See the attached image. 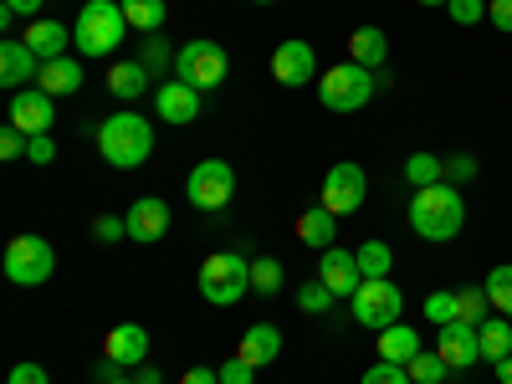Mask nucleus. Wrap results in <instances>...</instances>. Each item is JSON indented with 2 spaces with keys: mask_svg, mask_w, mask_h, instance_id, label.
<instances>
[{
  "mask_svg": "<svg viewBox=\"0 0 512 384\" xmlns=\"http://www.w3.org/2000/svg\"><path fill=\"white\" fill-rule=\"evenodd\" d=\"M466 226V200L456 185H425L410 195V231L420 241H456Z\"/></svg>",
  "mask_w": 512,
  "mask_h": 384,
  "instance_id": "obj_1",
  "label": "nucleus"
},
{
  "mask_svg": "<svg viewBox=\"0 0 512 384\" xmlns=\"http://www.w3.org/2000/svg\"><path fill=\"white\" fill-rule=\"evenodd\" d=\"M98 154L113 169H139L154 154V123L144 113H108L98 123Z\"/></svg>",
  "mask_w": 512,
  "mask_h": 384,
  "instance_id": "obj_2",
  "label": "nucleus"
},
{
  "mask_svg": "<svg viewBox=\"0 0 512 384\" xmlns=\"http://www.w3.org/2000/svg\"><path fill=\"white\" fill-rule=\"evenodd\" d=\"M128 31L134 26H128L118 0H88V6L77 11V21H72V47L82 57H113Z\"/></svg>",
  "mask_w": 512,
  "mask_h": 384,
  "instance_id": "obj_3",
  "label": "nucleus"
},
{
  "mask_svg": "<svg viewBox=\"0 0 512 384\" xmlns=\"http://www.w3.org/2000/svg\"><path fill=\"white\" fill-rule=\"evenodd\" d=\"M200 297L205 303H216V308H231L241 303V297L251 292V262L241 251H216V256H205L200 262Z\"/></svg>",
  "mask_w": 512,
  "mask_h": 384,
  "instance_id": "obj_4",
  "label": "nucleus"
},
{
  "mask_svg": "<svg viewBox=\"0 0 512 384\" xmlns=\"http://www.w3.org/2000/svg\"><path fill=\"white\" fill-rule=\"evenodd\" d=\"M374 88H379V77H374L369 67L338 62V67H328V72L318 77V103L333 108V113H359V108L374 98Z\"/></svg>",
  "mask_w": 512,
  "mask_h": 384,
  "instance_id": "obj_5",
  "label": "nucleus"
},
{
  "mask_svg": "<svg viewBox=\"0 0 512 384\" xmlns=\"http://www.w3.org/2000/svg\"><path fill=\"white\" fill-rule=\"evenodd\" d=\"M349 303H354L359 328H374V333L395 328V323L405 318V292H400L390 277H364V282H359V292L349 297Z\"/></svg>",
  "mask_w": 512,
  "mask_h": 384,
  "instance_id": "obj_6",
  "label": "nucleus"
},
{
  "mask_svg": "<svg viewBox=\"0 0 512 384\" xmlns=\"http://www.w3.org/2000/svg\"><path fill=\"white\" fill-rule=\"evenodd\" d=\"M231 72V57L221 41H185V47L175 52V77L190 82L195 93H210V88H221Z\"/></svg>",
  "mask_w": 512,
  "mask_h": 384,
  "instance_id": "obj_7",
  "label": "nucleus"
},
{
  "mask_svg": "<svg viewBox=\"0 0 512 384\" xmlns=\"http://www.w3.org/2000/svg\"><path fill=\"white\" fill-rule=\"evenodd\" d=\"M52 272H57V251H52L47 236H11V246H6V277L16 287H41Z\"/></svg>",
  "mask_w": 512,
  "mask_h": 384,
  "instance_id": "obj_8",
  "label": "nucleus"
},
{
  "mask_svg": "<svg viewBox=\"0 0 512 384\" xmlns=\"http://www.w3.org/2000/svg\"><path fill=\"white\" fill-rule=\"evenodd\" d=\"M364 200H369V175H364L354 159H338L328 175H323V195H318V205L333 210V216H354Z\"/></svg>",
  "mask_w": 512,
  "mask_h": 384,
  "instance_id": "obj_9",
  "label": "nucleus"
},
{
  "mask_svg": "<svg viewBox=\"0 0 512 384\" xmlns=\"http://www.w3.org/2000/svg\"><path fill=\"white\" fill-rule=\"evenodd\" d=\"M185 190H190V205L195 210H226V200L236 195V169L226 159H200L190 169Z\"/></svg>",
  "mask_w": 512,
  "mask_h": 384,
  "instance_id": "obj_10",
  "label": "nucleus"
},
{
  "mask_svg": "<svg viewBox=\"0 0 512 384\" xmlns=\"http://www.w3.org/2000/svg\"><path fill=\"white\" fill-rule=\"evenodd\" d=\"M11 128H21L26 139H36V134H52V123H57V108H52V93H41L36 82L31 88H21V93H11Z\"/></svg>",
  "mask_w": 512,
  "mask_h": 384,
  "instance_id": "obj_11",
  "label": "nucleus"
},
{
  "mask_svg": "<svg viewBox=\"0 0 512 384\" xmlns=\"http://www.w3.org/2000/svg\"><path fill=\"white\" fill-rule=\"evenodd\" d=\"M272 77H277V88H308V82L318 77V57L308 41H277V52H272Z\"/></svg>",
  "mask_w": 512,
  "mask_h": 384,
  "instance_id": "obj_12",
  "label": "nucleus"
},
{
  "mask_svg": "<svg viewBox=\"0 0 512 384\" xmlns=\"http://www.w3.org/2000/svg\"><path fill=\"white\" fill-rule=\"evenodd\" d=\"M436 333H441V338H436V354H441L451 369L482 364V338H477L472 323H446V328H436Z\"/></svg>",
  "mask_w": 512,
  "mask_h": 384,
  "instance_id": "obj_13",
  "label": "nucleus"
},
{
  "mask_svg": "<svg viewBox=\"0 0 512 384\" xmlns=\"http://www.w3.org/2000/svg\"><path fill=\"white\" fill-rule=\"evenodd\" d=\"M128 241H144V246H154L164 231H169V205L159 200V195H139L134 205H128Z\"/></svg>",
  "mask_w": 512,
  "mask_h": 384,
  "instance_id": "obj_14",
  "label": "nucleus"
},
{
  "mask_svg": "<svg viewBox=\"0 0 512 384\" xmlns=\"http://www.w3.org/2000/svg\"><path fill=\"white\" fill-rule=\"evenodd\" d=\"M318 282H328V287H333V297H354V292H359V282H364L359 256H354V251H344V246H328V251H323V262H318Z\"/></svg>",
  "mask_w": 512,
  "mask_h": 384,
  "instance_id": "obj_15",
  "label": "nucleus"
},
{
  "mask_svg": "<svg viewBox=\"0 0 512 384\" xmlns=\"http://www.w3.org/2000/svg\"><path fill=\"white\" fill-rule=\"evenodd\" d=\"M36 72H41V57L26 47L21 36H11L6 47H0V82H6L11 93H21V88H31V82H36Z\"/></svg>",
  "mask_w": 512,
  "mask_h": 384,
  "instance_id": "obj_16",
  "label": "nucleus"
},
{
  "mask_svg": "<svg viewBox=\"0 0 512 384\" xmlns=\"http://www.w3.org/2000/svg\"><path fill=\"white\" fill-rule=\"evenodd\" d=\"M154 113H159L164 123H195V118H200V93L190 88V82L169 77L164 88L154 93Z\"/></svg>",
  "mask_w": 512,
  "mask_h": 384,
  "instance_id": "obj_17",
  "label": "nucleus"
},
{
  "mask_svg": "<svg viewBox=\"0 0 512 384\" xmlns=\"http://www.w3.org/2000/svg\"><path fill=\"white\" fill-rule=\"evenodd\" d=\"M21 41H26V47H31L41 62H57V57H67V47H72V26H62V21H47V16H36V21H26Z\"/></svg>",
  "mask_w": 512,
  "mask_h": 384,
  "instance_id": "obj_18",
  "label": "nucleus"
},
{
  "mask_svg": "<svg viewBox=\"0 0 512 384\" xmlns=\"http://www.w3.org/2000/svg\"><path fill=\"white\" fill-rule=\"evenodd\" d=\"M103 354L118 359L123 369H139V364H149V333H144L139 323H118V328L103 338Z\"/></svg>",
  "mask_w": 512,
  "mask_h": 384,
  "instance_id": "obj_19",
  "label": "nucleus"
},
{
  "mask_svg": "<svg viewBox=\"0 0 512 384\" xmlns=\"http://www.w3.org/2000/svg\"><path fill=\"white\" fill-rule=\"evenodd\" d=\"M246 364H277V354H282V328L277 323H251L246 333H241V349H236Z\"/></svg>",
  "mask_w": 512,
  "mask_h": 384,
  "instance_id": "obj_20",
  "label": "nucleus"
},
{
  "mask_svg": "<svg viewBox=\"0 0 512 384\" xmlns=\"http://www.w3.org/2000/svg\"><path fill=\"white\" fill-rule=\"evenodd\" d=\"M349 62H359V67L379 72L384 62H390V36H384L379 26H359V31L349 36Z\"/></svg>",
  "mask_w": 512,
  "mask_h": 384,
  "instance_id": "obj_21",
  "label": "nucleus"
},
{
  "mask_svg": "<svg viewBox=\"0 0 512 384\" xmlns=\"http://www.w3.org/2000/svg\"><path fill=\"white\" fill-rule=\"evenodd\" d=\"M108 93H113V98H123V103L144 98V93H149V67H144L139 57L113 62V72H108Z\"/></svg>",
  "mask_w": 512,
  "mask_h": 384,
  "instance_id": "obj_22",
  "label": "nucleus"
},
{
  "mask_svg": "<svg viewBox=\"0 0 512 384\" xmlns=\"http://www.w3.org/2000/svg\"><path fill=\"white\" fill-rule=\"evenodd\" d=\"M333 236H338V216H333V210L313 205V210H303V216H297V241H303V246L328 251V246H333Z\"/></svg>",
  "mask_w": 512,
  "mask_h": 384,
  "instance_id": "obj_23",
  "label": "nucleus"
},
{
  "mask_svg": "<svg viewBox=\"0 0 512 384\" xmlns=\"http://www.w3.org/2000/svg\"><path fill=\"white\" fill-rule=\"evenodd\" d=\"M36 88H41V93H52V98L77 93V88H82V62H72V57L41 62V72H36Z\"/></svg>",
  "mask_w": 512,
  "mask_h": 384,
  "instance_id": "obj_24",
  "label": "nucleus"
},
{
  "mask_svg": "<svg viewBox=\"0 0 512 384\" xmlns=\"http://www.w3.org/2000/svg\"><path fill=\"white\" fill-rule=\"evenodd\" d=\"M420 349H425V344H420V333H415L410 323H395V328L379 333V359H390V364H410Z\"/></svg>",
  "mask_w": 512,
  "mask_h": 384,
  "instance_id": "obj_25",
  "label": "nucleus"
},
{
  "mask_svg": "<svg viewBox=\"0 0 512 384\" xmlns=\"http://www.w3.org/2000/svg\"><path fill=\"white\" fill-rule=\"evenodd\" d=\"M477 338H482V359H487V364L507 359V354H512V318H487V323L477 328Z\"/></svg>",
  "mask_w": 512,
  "mask_h": 384,
  "instance_id": "obj_26",
  "label": "nucleus"
},
{
  "mask_svg": "<svg viewBox=\"0 0 512 384\" xmlns=\"http://www.w3.org/2000/svg\"><path fill=\"white\" fill-rule=\"evenodd\" d=\"M123 6V16H128V26H134L139 36H154L159 26H164V0H118Z\"/></svg>",
  "mask_w": 512,
  "mask_h": 384,
  "instance_id": "obj_27",
  "label": "nucleus"
},
{
  "mask_svg": "<svg viewBox=\"0 0 512 384\" xmlns=\"http://www.w3.org/2000/svg\"><path fill=\"white\" fill-rule=\"evenodd\" d=\"M405 180H410L415 190L441 185V180H446V154H410V159H405Z\"/></svg>",
  "mask_w": 512,
  "mask_h": 384,
  "instance_id": "obj_28",
  "label": "nucleus"
},
{
  "mask_svg": "<svg viewBox=\"0 0 512 384\" xmlns=\"http://www.w3.org/2000/svg\"><path fill=\"white\" fill-rule=\"evenodd\" d=\"M282 282H287V272H282L277 256H256V262H251V292L277 297V292H282Z\"/></svg>",
  "mask_w": 512,
  "mask_h": 384,
  "instance_id": "obj_29",
  "label": "nucleus"
},
{
  "mask_svg": "<svg viewBox=\"0 0 512 384\" xmlns=\"http://www.w3.org/2000/svg\"><path fill=\"white\" fill-rule=\"evenodd\" d=\"M482 287H487V297H492V313H502V318H512V262H502V267H492Z\"/></svg>",
  "mask_w": 512,
  "mask_h": 384,
  "instance_id": "obj_30",
  "label": "nucleus"
},
{
  "mask_svg": "<svg viewBox=\"0 0 512 384\" xmlns=\"http://www.w3.org/2000/svg\"><path fill=\"white\" fill-rule=\"evenodd\" d=\"M425 318H431L436 328H446V323H461V292H451V287L431 292V297H425Z\"/></svg>",
  "mask_w": 512,
  "mask_h": 384,
  "instance_id": "obj_31",
  "label": "nucleus"
},
{
  "mask_svg": "<svg viewBox=\"0 0 512 384\" xmlns=\"http://www.w3.org/2000/svg\"><path fill=\"white\" fill-rule=\"evenodd\" d=\"M354 256H359V272L364 277H390V267H395V251L384 246V241H364Z\"/></svg>",
  "mask_w": 512,
  "mask_h": 384,
  "instance_id": "obj_32",
  "label": "nucleus"
},
{
  "mask_svg": "<svg viewBox=\"0 0 512 384\" xmlns=\"http://www.w3.org/2000/svg\"><path fill=\"white\" fill-rule=\"evenodd\" d=\"M405 369H410V379H415V384H441V379L451 374V364H446L436 349H420V354H415Z\"/></svg>",
  "mask_w": 512,
  "mask_h": 384,
  "instance_id": "obj_33",
  "label": "nucleus"
},
{
  "mask_svg": "<svg viewBox=\"0 0 512 384\" xmlns=\"http://www.w3.org/2000/svg\"><path fill=\"white\" fill-rule=\"evenodd\" d=\"M456 292H461V323L482 328V323H487V313H492V297H487V287L477 282V287H456Z\"/></svg>",
  "mask_w": 512,
  "mask_h": 384,
  "instance_id": "obj_34",
  "label": "nucleus"
},
{
  "mask_svg": "<svg viewBox=\"0 0 512 384\" xmlns=\"http://www.w3.org/2000/svg\"><path fill=\"white\" fill-rule=\"evenodd\" d=\"M139 62H144L149 72H175V52L164 47V36H159V31L139 41Z\"/></svg>",
  "mask_w": 512,
  "mask_h": 384,
  "instance_id": "obj_35",
  "label": "nucleus"
},
{
  "mask_svg": "<svg viewBox=\"0 0 512 384\" xmlns=\"http://www.w3.org/2000/svg\"><path fill=\"white\" fill-rule=\"evenodd\" d=\"M333 303H338V297H333V287H328V282H318V277L297 287V308H303V313H328Z\"/></svg>",
  "mask_w": 512,
  "mask_h": 384,
  "instance_id": "obj_36",
  "label": "nucleus"
},
{
  "mask_svg": "<svg viewBox=\"0 0 512 384\" xmlns=\"http://www.w3.org/2000/svg\"><path fill=\"white\" fill-rule=\"evenodd\" d=\"M359 384H415V379H410V369H405V364L379 359V364H369V369H364V379H359Z\"/></svg>",
  "mask_w": 512,
  "mask_h": 384,
  "instance_id": "obj_37",
  "label": "nucleus"
},
{
  "mask_svg": "<svg viewBox=\"0 0 512 384\" xmlns=\"http://www.w3.org/2000/svg\"><path fill=\"white\" fill-rule=\"evenodd\" d=\"M466 180H477V159L472 154H446V185H466Z\"/></svg>",
  "mask_w": 512,
  "mask_h": 384,
  "instance_id": "obj_38",
  "label": "nucleus"
},
{
  "mask_svg": "<svg viewBox=\"0 0 512 384\" xmlns=\"http://www.w3.org/2000/svg\"><path fill=\"white\" fill-rule=\"evenodd\" d=\"M446 16H451L456 26H482L487 6H482V0H451V6H446Z\"/></svg>",
  "mask_w": 512,
  "mask_h": 384,
  "instance_id": "obj_39",
  "label": "nucleus"
},
{
  "mask_svg": "<svg viewBox=\"0 0 512 384\" xmlns=\"http://www.w3.org/2000/svg\"><path fill=\"white\" fill-rule=\"evenodd\" d=\"M123 236H128V221H123V216H98V221H93V241L113 246V241H123Z\"/></svg>",
  "mask_w": 512,
  "mask_h": 384,
  "instance_id": "obj_40",
  "label": "nucleus"
},
{
  "mask_svg": "<svg viewBox=\"0 0 512 384\" xmlns=\"http://www.w3.org/2000/svg\"><path fill=\"white\" fill-rule=\"evenodd\" d=\"M251 379H256V364H246L241 354L221 364V384H251Z\"/></svg>",
  "mask_w": 512,
  "mask_h": 384,
  "instance_id": "obj_41",
  "label": "nucleus"
},
{
  "mask_svg": "<svg viewBox=\"0 0 512 384\" xmlns=\"http://www.w3.org/2000/svg\"><path fill=\"white\" fill-rule=\"evenodd\" d=\"M26 159H31V164H52V159H57L52 134H36V139H26Z\"/></svg>",
  "mask_w": 512,
  "mask_h": 384,
  "instance_id": "obj_42",
  "label": "nucleus"
},
{
  "mask_svg": "<svg viewBox=\"0 0 512 384\" xmlns=\"http://www.w3.org/2000/svg\"><path fill=\"white\" fill-rule=\"evenodd\" d=\"M0 159H26V134L11 123H6V134H0Z\"/></svg>",
  "mask_w": 512,
  "mask_h": 384,
  "instance_id": "obj_43",
  "label": "nucleus"
},
{
  "mask_svg": "<svg viewBox=\"0 0 512 384\" xmlns=\"http://www.w3.org/2000/svg\"><path fill=\"white\" fill-rule=\"evenodd\" d=\"M6 384H52V374L41 369V364H31V359H26V364H16V369H11V379H6Z\"/></svg>",
  "mask_w": 512,
  "mask_h": 384,
  "instance_id": "obj_44",
  "label": "nucleus"
},
{
  "mask_svg": "<svg viewBox=\"0 0 512 384\" xmlns=\"http://www.w3.org/2000/svg\"><path fill=\"white\" fill-rule=\"evenodd\" d=\"M487 21L497 31H512V0H487Z\"/></svg>",
  "mask_w": 512,
  "mask_h": 384,
  "instance_id": "obj_45",
  "label": "nucleus"
},
{
  "mask_svg": "<svg viewBox=\"0 0 512 384\" xmlns=\"http://www.w3.org/2000/svg\"><path fill=\"white\" fill-rule=\"evenodd\" d=\"M0 6H11L16 16H26V21H36L41 16V0H0Z\"/></svg>",
  "mask_w": 512,
  "mask_h": 384,
  "instance_id": "obj_46",
  "label": "nucleus"
},
{
  "mask_svg": "<svg viewBox=\"0 0 512 384\" xmlns=\"http://www.w3.org/2000/svg\"><path fill=\"white\" fill-rule=\"evenodd\" d=\"M180 384H221V369H200V364H195Z\"/></svg>",
  "mask_w": 512,
  "mask_h": 384,
  "instance_id": "obj_47",
  "label": "nucleus"
},
{
  "mask_svg": "<svg viewBox=\"0 0 512 384\" xmlns=\"http://www.w3.org/2000/svg\"><path fill=\"white\" fill-rule=\"evenodd\" d=\"M118 369H123V364H118V359H108V354H103V364H98V369H93V374H98V384H113V379H118Z\"/></svg>",
  "mask_w": 512,
  "mask_h": 384,
  "instance_id": "obj_48",
  "label": "nucleus"
},
{
  "mask_svg": "<svg viewBox=\"0 0 512 384\" xmlns=\"http://www.w3.org/2000/svg\"><path fill=\"white\" fill-rule=\"evenodd\" d=\"M492 374H497V384H512V354H507V359H497V364H492Z\"/></svg>",
  "mask_w": 512,
  "mask_h": 384,
  "instance_id": "obj_49",
  "label": "nucleus"
},
{
  "mask_svg": "<svg viewBox=\"0 0 512 384\" xmlns=\"http://www.w3.org/2000/svg\"><path fill=\"white\" fill-rule=\"evenodd\" d=\"M139 384H164V374L154 364H139Z\"/></svg>",
  "mask_w": 512,
  "mask_h": 384,
  "instance_id": "obj_50",
  "label": "nucleus"
},
{
  "mask_svg": "<svg viewBox=\"0 0 512 384\" xmlns=\"http://www.w3.org/2000/svg\"><path fill=\"white\" fill-rule=\"evenodd\" d=\"M415 6H451V0H415Z\"/></svg>",
  "mask_w": 512,
  "mask_h": 384,
  "instance_id": "obj_51",
  "label": "nucleus"
},
{
  "mask_svg": "<svg viewBox=\"0 0 512 384\" xmlns=\"http://www.w3.org/2000/svg\"><path fill=\"white\" fill-rule=\"evenodd\" d=\"M113 384H139V379H113Z\"/></svg>",
  "mask_w": 512,
  "mask_h": 384,
  "instance_id": "obj_52",
  "label": "nucleus"
},
{
  "mask_svg": "<svg viewBox=\"0 0 512 384\" xmlns=\"http://www.w3.org/2000/svg\"><path fill=\"white\" fill-rule=\"evenodd\" d=\"M256 6H272V0H256Z\"/></svg>",
  "mask_w": 512,
  "mask_h": 384,
  "instance_id": "obj_53",
  "label": "nucleus"
}]
</instances>
